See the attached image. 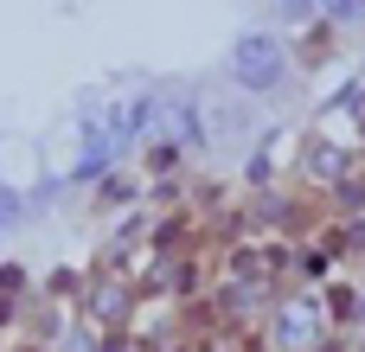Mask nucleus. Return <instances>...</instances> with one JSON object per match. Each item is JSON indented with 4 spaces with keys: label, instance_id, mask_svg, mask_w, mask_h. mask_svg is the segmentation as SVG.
Returning a JSON list of instances; mask_svg holds the SVG:
<instances>
[{
    "label": "nucleus",
    "instance_id": "obj_1",
    "mask_svg": "<svg viewBox=\"0 0 365 352\" xmlns=\"http://www.w3.org/2000/svg\"><path fill=\"white\" fill-rule=\"evenodd\" d=\"M231 71H237L244 90H269V83L282 77V38H276V32H244V38L231 45Z\"/></svg>",
    "mask_w": 365,
    "mask_h": 352
},
{
    "label": "nucleus",
    "instance_id": "obj_2",
    "mask_svg": "<svg viewBox=\"0 0 365 352\" xmlns=\"http://www.w3.org/2000/svg\"><path fill=\"white\" fill-rule=\"evenodd\" d=\"M148 115H154V96H135V103H122V109L109 115V135L122 141V135H135V128H148Z\"/></svg>",
    "mask_w": 365,
    "mask_h": 352
},
{
    "label": "nucleus",
    "instance_id": "obj_3",
    "mask_svg": "<svg viewBox=\"0 0 365 352\" xmlns=\"http://www.w3.org/2000/svg\"><path fill=\"white\" fill-rule=\"evenodd\" d=\"M308 333H314V308H308V301L282 308V340H289V346H308Z\"/></svg>",
    "mask_w": 365,
    "mask_h": 352
},
{
    "label": "nucleus",
    "instance_id": "obj_4",
    "mask_svg": "<svg viewBox=\"0 0 365 352\" xmlns=\"http://www.w3.org/2000/svg\"><path fill=\"white\" fill-rule=\"evenodd\" d=\"M103 160H109V135H103V128H90V141H83V160H77V180H83V173H96Z\"/></svg>",
    "mask_w": 365,
    "mask_h": 352
}]
</instances>
